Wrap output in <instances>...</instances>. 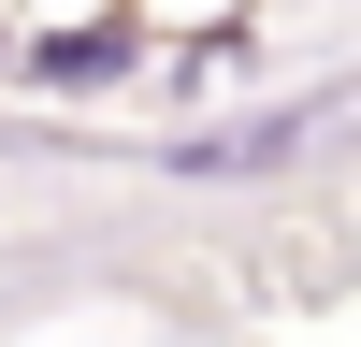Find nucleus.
<instances>
[{
    "label": "nucleus",
    "mask_w": 361,
    "mask_h": 347,
    "mask_svg": "<svg viewBox=\"0 0 361 347\" xmlns=\"http://www.w3.org/2000/svg\"><path fill=\"white\" fill-rule=\"evenodd\" d=\"M304 130H333V102H275V116H231V130H188L173 174H260V159H289Z\"/></svg>",
    "instance_id": "obj_1"
}]
</instances>
